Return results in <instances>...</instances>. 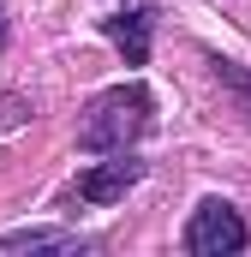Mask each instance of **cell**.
<instances>
[{
    "label": "cell",
    "instance_id": "obj_1",
    "mask_svg": "<svg viewBox=\"0 0 251 257\" xmlns=\"http://www.w3.org/2000/svg\"><path fill=\"white\" fill-rule=\"evenodd\" d=\"M150 90L144 84H114V90H102L90 108H84V120H78V144L84 150H132L144 132H150Z\"/></svg>",
    "mask_w": 251,
    "mask_h": 257
},
{
    "label": "cell",
    "instance_id": "obj_2",
    "mask_svg": "<svg viewBox=\"0 0 251 257\" xmlns=\"http://www.w3.org/2000/svg\"><path fill=\"white\" fill-rule=\"evenodd\" d=\"M245 221H239V209L233 203H221V197H203L197 203V215H191V227H186V251L191 257H233V251H245Z\"/></svg>",
    "mask_w": 251,
    "mask_h": 257
},
{
    "label": "cell",
    "instance_id": "obj_3",
    "mask_svg": "<svg viewBox=\"0 0 251 257\" xmlns=\"http://www.w3.org/2000/svg\"><path fill=\"white\" fill-rule=\"evenodd\" d=\"M138 180H144V162L120 150V162H102V168L78 174V186H72V203H120V197L132 192Z\"/></svg>",
    "mask_w": 251,
    "mask_h": 257
},
{
    "label": "cell",
    "instance_id": "obj_4",
    "mask_svg": "<svg viewBox=\"0 0 251 257\" xmlns=\"http://www.w3.org/2000/svg\"><path fill=\"white\" fill-rule=\"evenodd\" d=\"M150 30H156V0H132L126 12L108 18V36H114V48L126 54V66L150 60Z\"/></svg>",
    "mask_w": 251,
    "mask_h": 257
},
{
    "label": "cell",
    "instance_id": "obj_5",
    "mask_svg": "<svg viewBox=\"0 0 251 257\" xmlns=\"http://www.w3.org/2000/svg\"><path fill=\"white\" fill-rule=\"evenodd\" d=\"M0 251H84V239L66 227H18V233H0Z\"/></svg>",
    "mask_w": 251,
    "mask_h": 257
},
{
    "label": "cell",
    "instance_id": "obj_6",
    "mask_svg": "<svg viewBox=\"0 0 251 257\" xmlns=\"http://www.w3.org/2000/svg\"><path fill=\"white\" fill-rule=\"evenodd\" d=\"M215 78H221V90L245 108V120H251V72H245V66H233V60H215Z\"/></svg>",
    "mask_w": 251,
    "mask_h": 257
},
{
    "label": "cell",
    "instance_id": "obj_7",
    "mask_svg": "<svg viewBox=\"0 0 251 257\" xmlns=\"http://www.w3.org/2000/svg\"><path fill=\"white\" fill-rule=\"evenodd\" d=\"M0 48H6V6H0Z\"/></svg>",
    "mask_w": 251,
    "mask_h": 257
}]
</instances>
